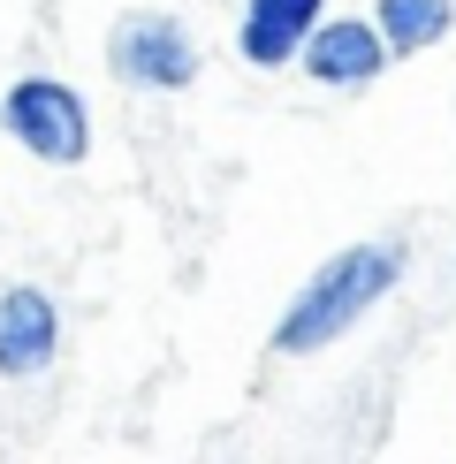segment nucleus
I'll list each match as a JSON object with an SVG mask.
<instances>
[{
  "instance_id": "nucleus-1",
  "label": "nucleus",
  "mask_w": 456,
  "mask_h": 464,
  "mask_svg": "<svg viewBox=\"0 0 456 464\" xmlns=\"http://www.w3.org/2000/svg\"><path fill=\"white\" fill-rule=\"evenodd\" d=\"M395 282H404V244H350V251H335V259L290 297V313H281V327H274V351L281 358H312V351H328V343H342Z\"/></svg>"
},
{
  "instance_id": "nucleus-2",
  "label": "nucleus",
  "mask_w": 456,
  "mask_h": 464,
  "mask_svg": "<svg viewBox=\"0 0 456 464\" xmlns=\"http://www.w3.org/2000/svg\"><path fill=\"white\" fill-rule=\"evenodd\" d=\"M0 130L46 168H76L91 152V107L84 92L62 84V76H15L0 92Z\"/></svg>"
},
{
  "instance_id": "nucleus-3",
  "label": "nucleus",
  "mask_w": 456,
  "mask_h": 464,
  "mask_svg": "<svg viewBox=\"0 0 456 464\" xmlns=\"http://www.w3.org/2000/svg\"><path fill=\"white\" fill-rule=\"evenodd\" d=\"M107 62L122 84H145V92H183L198 76V38H190L176 15L160 8H129L107 38Z\"/></svg>"
},
{
  "instance_id": "nucleus-4",
  "label": "nucleus",
  "mask_w": 456,
  "mask_h": 464,
  "mask_svg": "<svg viewBox=\"0 0 456 464\" xmlns=\"http://www.w3.org/2000/svg\"><path fill=\"white\" fill-rule=\"evenodd\" d=\"M297 62H304V76H312V84H328V92H366L373 76L395 62V46L380 38L373 15H328V24L304 38Z\"/></svg>"
},
{
  "instance_id": "nucleus-5",
  "label": "nucleus",
  "mask_w": 456,
  "mask_h": 464,
  "mask_svg": "<svg viewBox=\"0 0 456 464\" xmlns=\"http://www.w3.org/2000/svg\"><path fill=\"white\" fill-rule=\"evenodd\" d=\"M62 351V313H53L46 289L15 282L0 289V381H38Z\"/></svg>"
},
{
  "instance_id": "nucleus-6",
  "label": "nucleus",
  "mask_w": 456,
  "mask_h": 464,
  "mask_svg": "<svg viewBox=\"0 0 456 464\" xmlns=\"http://www.w3.org/2000/svg\"><path fill=\"white\" fill-rule=\"evenodd\" d=\"M319 24H328V0H243L236 53L252 69H290Z\"/></svg>"
},
{
  "instance_id": "nucleus-7",
  "label": "nucleus",
  "mask_w": 456,
  "mask_h": 464,
  "mask_svg": "<svg viewBox=\"0 0 456 464\" xmlns=\"http://www.w3.org/2000/svg\"><path fill=\"white\" fill-rule=\"evenodd\" d=\"M373 24L395 53H426L456 31V0H373Z\"/></svg>"
}]
</instances>
